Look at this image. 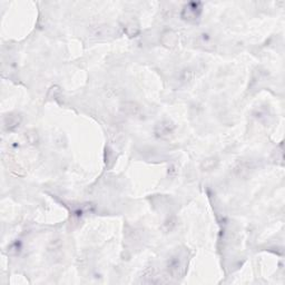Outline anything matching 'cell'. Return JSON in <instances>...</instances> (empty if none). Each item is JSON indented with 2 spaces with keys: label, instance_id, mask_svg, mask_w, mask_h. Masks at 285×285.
Here are the masks:
<instances>
[{
  "label": "cell",
  "instance_id": "1",
  "mask_svg": "<svg viewBox=\"0 0 285 285\" xmlns=\"http://www.w3.org/2000/svg\"><path fill=\"white\" fill-rule=\"evenodd\" d=\"M189 264V257L185 251H179L168 260L167 270L174 278H180L185 275Z\"/></svg>",
  "mask_w": 285,
  "mask_h": 285
},
{
  "label": "cell",
  "instance_id": "2",
  "mask_svg": "<svg viewBox=\"0 0 285 285\" xmlns=\"http://www.w3.org/2000/svg\"><path fill=\"white\" fill-rule=\"evenodd\" d=\"M174 129V125L169 122H162L156 126V134L160 137H166L171 135Z\"/></svg>",
  "mask_w": 285,
  "mask_h": 285
}]
</instances>
